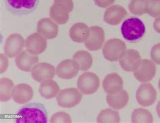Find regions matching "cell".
<instances>
[{"mask_svg":"<svg viewBox=\"0 0 160 123\" xmlns=\"http://www.w3.org/2000/svg\"><path fill=\"white\" fill-rule=\"evenodd\" d=\"M15 121L17 123H46L47 110L42 104L28 103L18 110Z\"/></svg>","mask_w":160,"mask_h":123,"instance_id":"cell-1","label":"cell"},{"mask_svg":"<svg viewBox=\"0 0 160 123\" xmlns=\"http://www.w3.org/2000/svg\"><path fill=\"white\" fill-rule=\"evenodd\" d=\"M146 28L142 21L132 17L125 20L121 26V34L124 39L128 42H137L145 35Z\"/></svg>","mask_w":160,"mask_h":123,"instance_id":"cell-2","label":"cell"},{"mask_svg":"<svg viewBox=\"0 0 160 123\" xmlns=\"http://www.w3.org/2000/svg\"><path fill=\"white\" fill-rule=\"evenodd\" d=\"M125 42L119 39H112L104 43L102 53L104 58L110 62L119 61L126 53Z\"/></svg>","mask_w":160,"mask_h":123,"instance_id":"cell-3","label":"cell"},{"mask_svg":"<svg viewBox=\"0 0 160 123\" xmlns=\"http://www.w3.org/2000/svg\"><path fill=\"white\" fill-rule=\"evenodd\" d=\"M39 0H5L8 11L16 16L28 15L34 12Z\"/></svg>","mask_w":160,"mask_h":123,"instance_id":"cell-4","label":"cell"},{"mask_svg":"<svg viewBox=\"0 0 160 123\" xmlns=\"http://www.w3.org/2000/svg\"><path fill=\"white\" fill-rule=\"evenodd\" d=\"M82 97V92L78 89L71 88L64 89L59 92L56 100L60 106L71 108L81 102Z\"/></svg>","mask_w":160,"mask_h":123,"instance_id":"cell-5","label":"cell"},{"mask_svg":"<svg viewBox=\"0 0 160 123\" xmlns=\"http://www.w3.org/2000/svg\"><path fill=\"white\" fill-rule=\"evenodd\" d=\"M100 86L99 78L92 72H85L79 76L77 81L78 90L85 95L93 94Z\"/></svg>","mask_w":160,"mask_h":123,"instance_id":"cell-6","label":"cell"},{"mask_svg":"<svg viewBox=\"0 0 160 123\" xmlns=\"http://www.w3.org/2000/svg\"><path fill=\"white\" fill-rule=\"evenodd\" d=\"M136 99L142 106H151L156 101L157 92L152 84L149 82L142 83L137 89Z\"/></svg>","mask_w":160,"mask_h":123,"instance_id":"cell-7","label":"cell"},{"mask_svg":"<svg viewBox=\"0 0 160 123\" xmlns=\"http://www.w3.org/2000/svg\"><path fill=\"white\" fill-rule=\"evenodd\" d=\"M156 74V65L152 60L143 59L138 68L134 71V76L141 83L149 82Z\"/></svg>","mask_w":160,"mask_h":123,"instance_id":"cell-8","label":"cell"},{"mask_svg":"<svg viewBox=\"0 0 160 123\" xmlns=\"http://www.w3.org/2000/svg\"><path fill=\"white\" fill-rule=\"evenodd\" d=\"M25 41L19 34L14 33L8 37L4 45V53L8 57L14 58L22 51Z\"/></svg>","mask_w":160,"mask_h":123,"instance_id":"cell-9","label":"cell"},{"mask_svg":"<svg viewBox=\"0 0 160 123\" xmlns=\"http://www.w3.org/2000/svg\"><path fill=\"white\" fill-rule=\"evenodd\" d=\"M55 67L48 63H37L31 70L32 78L37 82L52 79L56 75Z\"/></svg>","mask_w":160,"mask_h":123,"instance_id":"cell-10","label":"cell"},{"mask_svg":"<svg viewBox=\"0 0 160 123\" xmlns=\"http://www.w3.org/2000/svg\"><path fill=\"white\" fill-rule=\"evenodd\" d=\"M47 39L39 33H33L25 40V47L28 51L35 55L43 53L47 49Z\"/></svg>","mask_w":160,"mask_h":123,"instance_id":"cell-11","label":"cell"},{"mask_svg":"<svg viewBox=\"0 0 160 123\" xmlns=\"http://www.w3.org/2000/svg\"><path fill=\"white\" fill-rule=\"evenodd\" d=\"M80 70L78 62L74 59H66L62 61L56 67V74L59 78L70 79L77 75Z\"/></svg>","mask_w":160,"mask_h":123,"instance_id":"cell-12","label":"cell"},{"mask_svg":"<svg viewBox=\"0 0 160 123\" xmlns=\"http://www.w3.org/2000/svg\"><path fill=\"white\" fill-rule=\"evenodd\" d=\"M141 55L135 49H127L119 60L121 68L126 72H134L141 62Z\"/></svg>","mask_w":160,"mask_h":123,"instance_id":"cell-13","label":"cell"},{"mask_svg":"<svg viewBox=\"0 0 160 123\" xmlns=\"http://www.w3.org/2000/svg\"><path fill=\"white\" fill-rule=\"evenodd\" d=\"M105 41V32L103 29L98 26L90 28V35L85 42L86 48L91 51L98 50L103 47Z\"/></svg>","mask_w":160,"mask_h":123,"instance_id":"cell-14","label":"cell"},{"mask_svg":"<svg viewBox=\"0 0 160 123\" xmlns=\"http://www.w3.org/2000/svg\"><path fill=\"white\" fill-rule=\"evenodd\" d=\"M127 15V12L120 5H112L108 7L104 12L103 20L105 22L116 26L120 24Z\"/></svg>","mask_w":160,"mask_h":123,"instance_id":"cell-15","label":"cell"},{"mask_svg":"<svg viewBox=\"0 0 160 123\" xmlns=\"http://www.w3.org/2000/svg\"><path fill=\"white\" fill-rule=\"evenodd\" d=\"M102 86L108 94H114L123 90V79L116 73H109L103 79Z\"/></svg>","mask_w":160,"mask_h":123,"instance_id":"cell-16","label":"cell"},{"mask_svg":"<svg viewBox=\"0 0 160 123\" xmlns=\"http://www.w3.org/2000/svg\"><path fill=\"white\" fill-rule=\"evenodd\" d=\"M58 24L52 18L41 19L37 24V32L46 39H53L58 35Z\"/></svg>","mask_w":160,"mask_h":123,"instance_id":"cell-17","label":"cell"},{"mask_svg":"<svg viewBox=\"0 0 160 123\" xmlns=\"http://www.w3.org/2000/svg\"><path fill=\"white\" fill-rule=\"evenodd\" d=\"M39 57L37 55L32 54L28 50H22L16 57V65L21 71L25 72L31 71L32 67L39 63Z\"/></svg>","mask_w":160,"mask_h":123,"instance_id":"cell-18","label":"cell"},{"mask_svg":"<svg viewBox=\"0 0 160 123\" xmlns=\"http://www.w3.org/2000/svg\"><path fill=\"white\" fill-rule=\"evenodd\" d=\"M33 95L34 93L32 88L27 83L16 85L12 91V99L19 104L28 102L33 97Z\"/></svg>","mask_w":160,"mask_h":123,"instance_id":"cell-19","label":"cell"},{"mask_svg":"<svg viewBox=\"0 0 160 123\" xmlns=\"http://www.w3.org/2000/svg\"><path fill=\"white\" fill-rule=\"evenodd\" d=\"M90 35V28L83 22L75 23L72 26L69 31L70 39L75 42H85Z\"/></svg>","mask_w":160,"mask_h":123,"instance_id":"cell-20","label":"cell"},{"mask_svg":"<svg viewBox=\"0 0 160 123\" xmlns=\"http://www.w3.org/2000/svg\"><path fill=\"white\" fill-rule=\"evenodd\" d=\"M68 8L61 3H54L50 7L49 16L58 24H65L69 20Z\"/></svg>","mask_w":160,"mask_h":123,"instance_id":"cell-21","label":"cell"},{"mask_svg":"<svg viewBox=\"0 0 160 123\" xmlns=\"http://www.w3.org/2000/svg\"><path fill=\"white\" fill-rule=\"evenodd\" d=\"M107 103L112 108L118 110L124 108L128 104L129 96L128 92L124 90L114 94H108L106 97Z\"/></svg>","mask_w":160,"mask_h":123,"instance_id":"cell-22","label":"cell"},{"mask_svg":"<svg viewBox=\"0 0 160 123\" xmlns=\"http://www.w3.org/2000/svg\"><path fill=\"white\" fill-rule=\"evenodd\" d=\"M60 92L58 84L52 79L41 82L39 88L40 95L44 98L49 100L56 97Z\"/></svg>","mask_w":160,"mask_h":123,"instance_id":"cell-23","label":"cell"},{"mask_svg":"<svg viewBox=\"0 0 160 123\" xmlns=\"http://www.w3.org/2000/svg\"><path fill=\"white\" fill-rule=\"evenodd\" d=\"M73 59L78 62L82 71H88L92 65V57L87 50H78L73 55Z\"/></svg>","mask_w":160,"mask_h":123,"instance_id":"cell-24","label":"cell"},{"mask_svg":"<svg viewBox=\"0 0 160 123\" xmlns=\"http://www.w3.org/2000/svg\"><path fill=\"white\" fill-rule=\"evenodd\" d=\"M14 88L13 82L9 78L0 79V100L8 102L12 97V91Z\"/></svg>","mask_w":160,"mask_h":123,"instance_id":"cell-25","label":"cell"},{"mask_svg":"<svg viewBox=\"0 0 160 123\" xmlns=\"http://www.w3.org/2000/svg\"><path fill=\"white\" fill-rule=\"evenodd\" d=\"M97 122L99 123L104 122H114L118 123L120 122V116L118 112L113 108H106L103 110L97 117Z\"/></svg>","mask_w":160,"mask_h":123,"instance_id":"cell-26","label":"cell"},{"mask_svg":"<svg viewBox=\"0 0 160 123\" xmlns=\"http://www.w3.org/2000/svg\"><path fill=\"white\" fill-rule=\"evenodd\" d=\"M131 121L134 123H151L153 122V117L148 110L136 108L132 113Z\"/></svg>","mask_w":160,"mask_h":123,"instance_id":"cell-27","label":"cell"},{"mask_svg":"<svg viewBox=\"0 0 160 123\" xmlns=\"http://www.w3.org/2000/svg\"><path fill=\"white\" fill-rule=\"evenodd\" d=\"M148 0H130L128 7L129 12L133 15L142 16L147 14Z\"/></svg>","mask_w":160,"mask_h":123,"instance_id":"cell-28","label":"cell"},{"mask_svg":"<svg viewBox=\"0 0 160 123\" xmlns=\"http://www.w3.org/2000/svg\"><path fill=\"white\" fill-rule=\"evenodd\" d=\"M147 14L154 18L160 16V0H148Z\"/></svg>","mask_w":160,"mask_h":123,"instance_id":"cell-29","label":"cell"},{"mask_svg":"<svg viewBox=\"0 0 160 123\" xmlns=\"http://www.w3.org/2000/svg\"><path fill=\"white\" fill-rule=\"evenodd\" d=\"M71 118L68 114L64 112H59L55 113L52 116L50 122L57 123V122H71Z\"/></svg>","mask_w":160,"mask_h":123,"instance_id":"cell-30","label":"cell"},{"mask_svg":"<svg viewBox=\"0 0 160 123\" xmlns=\"http://www.w3.org/2000/svg\"><path fill=\"white\" fill-rule=\"evenodd\" d=\"M151 59L155 64L160 65V43L155 45L151 50Z\"/></svg>","mask_w":160,"mask_h":123,"instance_id":"cell-31","label":"cell"},{"mask_svg":"<svg viewBox=\"0 0 160 123\" xmlns=\"http://www.w3.org/2000/svg\"><path fill=\"white\" fill-rule=\"evenodd\" d=\"M96 6L101 8H106L113 5L116 0H93Z\"/></svg>","mask_w":160,"mask_h":123,"instance_id":"cell-32","label":"cell"},{"mask_svg":"<svg viewBox=\"0 0 160 123\" xmlns=\"http://www.w3.org/2000/svg\"><path fill=\"white\" fill-rule=\"evenodd\" d=\"M54 3H61L68 8L69 11L71 12L73 10L74 3L72 0H54Z\"/></svg>","mask_w":160,"mask_h":123,"instance_id":"cell-33","label":"cell"},{"mask_svg":"<svg viewBox=\"0 0 160 123\" xmlns=\"http://www.w3.org/2000/svg\"><path fill=\"white\" fill-rule=\"evenodd\" d=\"M1 56V73L5 72L8 66V60L6 55L3 54H0Z\"/></svg>","mask_w":160,"mask_h":123,"instance_id":"cell-34","label":"cell"},{"mask_svg":"<svg viewBox=\"0 0 160 123\" xmlns=\"http://www.w3.org/2000/svg\"><path fill=\"white\" fill-rule=\"evenodd\" d=\"M153 28L155 32L160 34V16L155 18L153 22Z\"/></svg>","mask_w":160,"mask_h":123,"instance_id":"cell-35","label":"cell"},{"mask_svg":"<svg viewBox=\"0 0 160 123\" xmlns=\"http://www.w3.org/2000/svg\"><path fill=\"white\" fill-rule=\"evenodd\" d=\"M156 112L158 115L159 116V118H160V101L158 102V103L157 104V106H156Z\"/></svg>","mask_w":160,"mask_h":123,"instance_id":"cell-36","label":"cell"},{"mask_svg":"<svg viewBox=\"0 0 160 123\" xmlns=\"http://www.w3.org/2000/svg\"><path fill=\"white\" fill-rule=\"evenodd\" d=\"M158 87H159V90L160 91V79L159 80V83H158Z\"/></svg>","mask_w":160,"mask_h":123,"instance_id":"cell-37","label":"cell"}]
</instances>
